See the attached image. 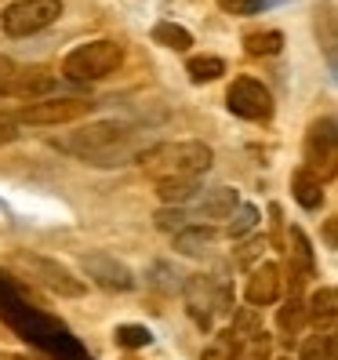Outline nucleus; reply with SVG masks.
<instances>
[{"instance_id": "1", "label": "nucleus", "mask_w": 338, "mask_h": 360, "mask_svg": "<svg viewBox=\"0 0 338 360\" xmlns=\"http://www.w3.org/2000/svg\"><path fill=\"white\" fill-rule=\"evenodd\" d=\"M211 160H215V150L200 139H186V142H160V146H145L138 164L145 167L150 179H200Z\"/></svg>"}, {"instance_id": "2", "label": "nucleus", "mask_w": 338, "mask_h": 360, "mask_svg": "<svg viewBox=\"0 0 338 360\" xmlns=\"http://www.w3.org/2000/svg\"><path fill=\"white\" fill-rule=\"evenodd\" d=\"M124 66V44L117 40H88V44L73 48L66 58H62V77L88 84V80H105L113 77Z\"/></svg>"}, {"instance_id": "3", "label": "nucleus", "mask_w": 338, "mask_h": 360, "mask_svg": "<svg viewBox=\"0 0 338 360\" xmlns=\"http://www.w3.org/2000/svg\"><path fill=\"white\" fill-rule=\"evenodd\" d=\"M128 139H135V131L128 128V124H120V120H95V124H84V128L55 139V146L62 153L80 157L84 164H95L98 157H105L110 150H117V146L128 142Z\"/></svg>"}, {"instance_id": "4", "label": "nucleus", "mask_w": 338, "mask_h": 360, "mask_svg": "<svg viewBox=\"0 0 338 360\" xmlns=\"http://www.w3.org/2000/svg\"><path fill=\"white\" fill-rule=\"evenodd\" d=\"M11 266L22 273V277H30L33 284L48 288L55 295H66V299H80L84 291H88V284H84V277H77V273L70 266H62L48 255H33V251H15L11 255Z\"/></svg>"}, {"instance_id": "5", "label": "nucleus", "mask_w": 338, "mask_h": 360, "mask_svg": "<svg viewBox=\"0 0 338 360\" xmlns=\"http://www.w3.org/2000/svg\"><path fill=\"white\" fill-rule=\"evenodd\" d=\"M62 18V0H15L0 15V30L8 37H33Z\"/></svg>"}, {"instance_id": "6", "label": "nucleus", "mask_w": 338, "mask_h": 360, "mask_svg": "<svg viewBox=\"0 0 338 360\" xmlns=\"http://www.w3.org/2000/svg\"><path fill=\"white\" fill-rule=\"evenodd\" d=\"M95 110V102L88 98H44V102H30L22 110H15L11 117L30 128H58V124H73L80 117H88Z\"/></svg>"}, {"instance_id": "7", "label": "nucleus", "mask_w": 338, "mask_h": 360, "mask_svg": "<svg viewBox=\"0 0 338 360\" xmlns=\"http://www.w3.org/2000/svg\"><path fill=\"white\" fill-rule=\"evenodd\" d=\"M226 105H229V113L240 117V120H273V110H277V102H273V91L266 88L262 80L255 77H237L233 84H229V91H226Z\"/></svg>"}, {"instance_id": "8", "label": "nucleus", "mask_w": 338, "mask_h": 360, "mask_svg": "<svg viewBox=\"0 0 338 360\" xmlns=\"http://www.w3.org/2000/svg\"><path fill=\"white\" fill-rule=\"evenodd\" d=\"M338 131H334V117L313 120V128L306 135V167L316 179H331L334 175V157H338Z\"/></svg>"}, {"instance_id": "9", "label": "nucleus", "mask_w": 338, "mask_h": 360, "mask_svg": "<svg viewBox=\"0 0 338 360\" xmlns=\"http://www.w3.org/2000/svg\"><path fill=\"white\" fill-rule=\"evenodd\" d=\"M84 273H88L91 284H98L102 291H131L135 288V273L117 255H105V251H95V255L84 259Z\"/></svg>"}, {"instance_id": "10", "label": "nucleus", "mask_w": 338, "mask_h": 360, "mask_svg": "<svg viewBox=\"0 0 338 360\" xmlns=\"http://www.w3.org/2000/svg\"><path fill=\"white\" fill-rule=\"evenodd\" d=\"M186 309H189V316H193L200 328H207L211 313H215V309H229L226 306V291L219 295L215 284H211L207 277H189L186 281Z\"/></svg>"}, {"instance_id": "11", "label": "nucleus", "mask_w": 338, "mask_h": 360, "mask_svg": "<svg viewBox=\"0 0 338 360\" xmlns=\"http://www.w3.org/2000/svg\"><path fill=\"white\" fill-rule=\"evenodd\" d=\"M244 295H247V302L255 309L273 306V302H277V295H280V266L277 262H259L255 269H251Z\"/></svg>"}, {"instance_id": "12", "label": "nucleus", "mask_w": 338, "mask_h": 360, "mask_svg": "<svg viewBox=\"0 0 338 360\" xmlns=\"http://www.w3.org/2000/svg\"><path fill=\"white\" fill-rule=\"evenodd\" d=\"M237 204H240V193H237V189L219 186V189H207V193L197 200V215H200V219L222 222V219H229V215L237 211Z\"/></svg>"}, {"instance_id": "13", "label": "nucleus", "mask_w": 338, "mask_h": 360, "mask_svg": "<svg viewBox=\"0 0 338 360\" xmlns=\"http://www.w3.org/2000/svg\"><path fill=\"white\" fill-rule=\"evenodd\" d=\"M211 244H215V229L211 226H186L175 233V251L186 259H204Z\"/></svg>"}, {"instance_id": "14", "label": "nucleus", "mask_w": 338, "mask_h": 360, "mask_svg": "<svg viewBox=\"0 0 338 360\" xmlns=\"http://www.w3.org/2000/svg\"><path fill=\"white\" fill-rule=\"evenodd\" d=\"M291 197L299 200V204H302L306 211H316V207L324 204V182L316 179V175L309 172V167L302 164L299 172L291 175Z\"/></svg>"}, {"instance_id": "15", "label": "nucleus", "mask_w": 338, "mask_h": 360, "mask_svg": "<svg viewBox=\"0 0 338 360\" xmlns=\"http://www.w3.org/2000/svg\"><path fill=\"white\" fill-rule=\"evenodd\" d=\"M55 88V80L51 77H30V73H15L8 77L4 84H0V95H18V98H30L37 102V95H44Z\"/></svg>"}, {"instance_id": "16", "label": "nucleus", "mask_w": 338, "mask_h": 360, "mask_svg": "<svg viewBox=\"0 0 338 360\" xmlns=\"http://www.w3.org/2000/svg\"><path fill=\"white\" fill-rule=\"evenodd\" d=\"M153 44L171 48V51H189L193 48V33H189L186 26H178V22H171V18H160V22L153 26Z\"/></svg>"}, {"instance_id": "17", "label": "nucleus", "mask_w": 338, "mask_h": 360, "mask_svg": "<svg viewBox=\"0 0 338 360\" xmlns=\"http://www.w3.org/2000/svg\"><path fill=\"white\" fill-rule=\"evenodd\" d=\"M197 193H200V179H160L157 182V197L164 204H175V207L193 200Z\"/></svg>"}, {"instance_id": "18", "label": "nucleus", "mask_w": 338, "mask_h": 360, "mask_svg": "<svg viewBox=\"0 0 338 360\" xmlns=\"http://www.w3.org/2000/svg\"><path fill=\"white\" fill-rule=\"evenodd\" d=\"M240 349H244L240 331H237V328H229V331H219V335L204 346L200 360H237V356H240Z\"/></svg>"}, {"instance_id": "19", "label": "nucleus", "mask_w": 338, "mask_h": 360, "mask_svg": "<svg viewBox=\"0 0 338 360\" xmlns=\"http://www.w3.org/2000/svg\"><path fill=\"white\" fill-rule=\"evenodd\" d=\"M244 51H247L251 58L280 55V51H284V33H280V30H259V33H247V37H244Z\"/></svg>"}, {"instance_id": "20", "label": "nucleus", "mask_w": 338, "mask_h": 360, "mask_svg": "<svg viewBox=\"0 0 338 360\" xmlns=\"http://www.w3.org/2000/svg\"><path fill=\"white\" fill-rule=\"evenodd\" d=\"M186 73H189L193 84H211V80H219L226 73V62L219 55H197V58L186 62Z\"/></svg>"}, {"instance_id": "21", "label": "nucleus", "mask_w": 338, "mask_h": 360, "mask_svg": "<svg viewBox=\"0 0 338 360\" xmlns=\"http://www.w3.org/2000/svg\"><path fill=\"white\" fill-rule=\"evenodd\" d=\"M113 338H117V346H124V349H142V346L153 342V331L145 324H120L113 331Z\"/></svg>"}, {"instance_id": "22", "label": "nucleus", "mask_w": 338, "mask_h": 360, "mask_svg": "<svg viewBox=\"0 0 338 360\" xmlns=\"http://www.w3.org/2000/svg\"><path fill=\"white\" fill-rule=\"evenodd\" d=\"M334 356V335L324 331V335H309L302 342V353L299 360H331Z\"/></svg>"}, {"instance_id": "23", "label": "nucleus", "mask_w": 338, "mask_h": 360, "mask_svg": "<svg viewBox=\"0 0 338 360\" xmlns=\"http://www.w3.org/2000/svg\"><path fill=\"white\" fill-rule=\"evenodd\" d=\"M334 302H338L334 288L313 291V299H309V316H313V321H334Z\"/></svg>"}, {"instance_id": "24", "label": "nucleus", "mask_w": 338, "mask_h": 360, "mask_svg": "<svg viewBox=\"0 0 338 360\" xmlns=\"http://www.w3.org/2000/svg\"><path fill=\"white\" fill-rule=\"evenodd\" d=\"M259 226V207L255 204H237V211L229 215V237H244L247 229Z\"/></svg>"}, {"instance_id": "25", "label": "nucleus", "mask_w": 338, "mask_h": 360, "mask_svg": "<svg viewBox=\"0 0 338 360\" xmlns=\"http://www.w3.org/2000/svg\"><path fill=\"white\" fill-rule=\"evenodd\" d=\"M291 255L294 259H299V266H302V273H306V277H313V273H316V266H313V248H309V240H306V233L302 229H291Z\"/></svg>"}, {"instance_id": "26", "label": "nucleus", "mask_w": 338, "mask_h": 360, "mask_svg": "<svg viewBox=\"0 0 338 360\" xmlns=\"http://www.w3.org/2000/svg\"><path fill=\"white\" fill-rule=\"evenodd\" d=\"M219 8H222L226 15L247 18V15H259V11H262V0H219Z\"/></svg>"}, {"instance_id": "27", "label": "nucleus", "mask_w": 338, "mask_h": 360, "mask_svg": "<svg viewBox=\"0 0 338 360\" xmlns=\"http://www.w3.org/2000/svg\"><path fill=\"white\" fill-rule=\"evenodd\" d=\"M186 219H189L186 207H164V211H157V226L160 229H175L178 233V229H186Z\"/></svg>"}, {"instance_id": "28", "label": "nucleus", "mask_w": 338, "mask_h": 360, "mask_svg": "<svg viewBox=\"0 0 338 360\" xmlns=\"http://www.w3.org/2000/svg\"><path fill=\"white\" fill-rule=\"evenodd\" d=\"M291 309H280V328H291V331H299V324H302V306L299 302H287Z\"/></svg>"}, {"instance_id": "29", "label": "nucleus", "mask_w": 338, "mask_h": 360, "mask_svg": "<svg viewBox=\"0 0 338 360\" xmlns=\"http://www.w3.org/2000/svg\"><path fill=\"white\" fill-rule=\"evenodd\" d=\"M15 73H18V70H15V62H11L8 55H0V84H4L8 77H15Z\"/></svg>"}, {"instance_id": "30", "label": "nucleus", "mask_w": 338, "mask_h": 360, "mask_svg": "<svg viewBox=\"0 0 338 360\" xmlns=\"http://www.w3.org/2000/svg\"><path fill=\"white\" fill-rule=\"evenodd\" d=\"M18 139V131L11 128V124H0V146H8V142H15Z\"/></svg>"}, {"instance_id": "31", "label": "nucleus", "mask_w": 338, "mask_h": 360, "mask_svg": "<svg viewBox=\"0 0 338 360\" xmlns=\"http://www.w3.org/2000/svg\"><path fill=\"white\" fill-rule=\"evenodd\" d=\"M80 360H91V356H80Z\"/></svg>"}]
</instances>
